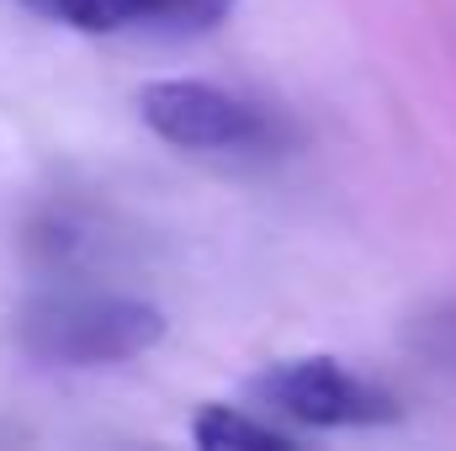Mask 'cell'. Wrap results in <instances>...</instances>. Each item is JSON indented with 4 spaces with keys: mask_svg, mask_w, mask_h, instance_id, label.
<instances>
[{
    "mask_svg": "<svg viewBox=\"0 0 456 451\" xmlns=\"http://www.w3.org/2000/svg\"><path fill=\"white\" fill-rule=\"evenodd\" d=\"M191 441L208 447V451H287L292 447V430L287 425H271L260 414L228 409V404H208L191 420Z\"/></svg>",
    "mask_w": 456,
    "mask_h": 451,
    "instance_id": "4",
    "label": "cell"
},
{
    "mask_svg": "<svg viewBox=\"0 0 456 451\" xmlns=\"http://www.w3.org/2000/svg\"><path fill=\"white\" fill-rule=\"evenodd\" d=\"M138 117L154 138L175 149H197V154L260 149L271 138L265 112H255L249 102L208 80H149L138 91Z\"/></svg>",
    "mask_w": 456,
    "mask_h": 451,
    "instance_id": "3",
    "label": "cell"
},
{
    "mask_svg": "<svg viewBox=\"0 0 456 451\" xmlns=\"http://www.w3.org/2000/svg\"><path fill=\"white\" fill-rule=\"evenodd\" d=\"M16 340L43 366H117L165 340V314L122 292H48L21 308Z\"/></svg>",
    "mask_w": 456,
    "mask_h": 451,
    "instance_id": "1",
    "label": "cell"
},
{
    "mask_svg": "<svg viewBox=\"0 0 456 451\" xmlns=\"http://www.w3.org/2000/svg\"><path fill=\"white\" fill-rule=\"evenodd\" d=\"M233 0H143V27L159 32H213Z\"/></svg>",
    "mask_w": 456,
    "mask_h": 451,
    "instance_id": "6",
    "label": "cell"
},
{
    "mask_svg": "<svg viewBox=\"0 0 456 451\" xmlns=\"http://www.w3.org/2000/svg\"><path fill=\"white\" fill-rule=\"evenodd\" d=\"M244 398L255 404V414L281 420L287 430H350V425H387L398 420V404L340 366L335 356H297V361H276L265 372H255L244 382Z\"/></svg>",
    "mask_w": 456,
    "mask_h": 451,
    "instance_id": "2",
    "label": "cell"
},
{
    "mask_svg": "<svg viewBox=\"0 0 456 451\" xmlns=\"http://www.w3.org/2000/svg\"><path fill=\"white\" fill-rule=\"evenodd\" d=\"M37 16L64 21L75 32H122L143 27V0H27Z\"/></svg>",
    "mask_w": 456,
    "mask_h": 451,
    "instance_id": "5",
    "label": "cell"
}]
</instances>
